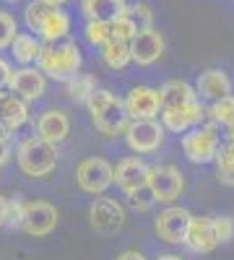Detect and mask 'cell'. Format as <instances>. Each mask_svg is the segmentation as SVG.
I'll list each match as a JSON object with an SVG mask.
<instances>
[{"mask_svg": "<svg viewBox=\"0 0 234 260\" xmlns=\"http://www.w3.org/2000/svg\"><path fill=\"white\" fill-rule=\"evenodd\" d=\"M91 122L99 133L104 136H125L127 125H130V117L125 112V102L112 94L110 89H96L91 94V99L86 102Z\"/></svg>", "mask_w": 234, "mask_h": 260, "instance_id": "1", "label": "cell"}, {"mask_svg": "<svg viewBox=\"0 0 234 260\" xmlns=\"http://www.w3.org/2000/svg\"><path fill=\"white\" fill-rule=\"evenodd\" d=\"M37 68L55 81H68L81 71V50L71 39L45 42L37 57Z\"/></svg>", "mask_w": 234, "mask_h": 260, "instance_id": "2", "label": "cell"}, {"mask_svg": "<svg viewBox=\"0 0 234 260\" xmlns=\"http://www.w3.org/2000/svg\"><path fill=\"white\" fill-rule=\"evenodd\" d=\"M24 18H26V26L34 34H39L45 42L68 39L71 18H68L65 11H60V6H50V3H45V0H34V3L26 6Z\"/></svg>", "mask_w": 234, "mask_h": 260, "instance_id": "3", "label": "cell"}, {"mask_svg": "<svg viewBox=\"0 0 234 260\" xmlns=\"http://www.w3.org/2000/svg\"><path fill=\"white\" fill-rule=\"evenodd\" d=\"M16 159H18V169L26 177H47L57 164V146L42 138H26L21 141Z\"/></svg>", "mask_w": 234, "mask_h": 260, "instance_id": "4", "label": "cell"}, {"mask_svg": "<svg viewBox=\"0 0 234 260\" xmlns=\"http://www.w3.org/2000/svg\"><path fill=\"white\" fill-rule=\"evenodd\" d=\"M182 154L193 164H208L219 154V125H195L190 127L182 138Z\"/></svg>", "mask_w": 234, "mask_h": 260, "instance_id": "5", "label": "cell"}, {"mask_svg": "<svg viewBox=\"0 0 234 260\" xmlns=\"http://www.w3.org/2000/svg\"><path fill=\"white\" fill-rule=\"evenodd\" d=\"M76 182L83 192H91L99 195L104 192L112 182H115V167L102 159V156H91V159H83L76 169Z\"/></svg>", "mask_w": 234, "mask_h": 260, "instance_id": "6", "label": "cell"}, {"mask_svg": "<svg viewBox=\"0 0 234 260\" xmlns=\"http://www.w3.org/2000/svg\"><path fill=\"white\" fill-rule=\"evenodd\" d=\"M190 221H193V213L182 206H169L164 208L156 221H154V232L159 234V240L166 245H185V237L190 229Z\"/></svg>", "mask_w": 234, "mask_h": 260, "instance_id": "7", "label": "cell"}, {"mask_svg": "<svg viewBox=\"0 0 234 260\" xmlns=\"http://www.w3.org/2000/svg\"><path fill=\"white\" fill-rule=\"evenodd\" d=\"M148 187H151L156 203H175L185 190V177L172 164L151 167L148 169Z\"/></svg>", "mask_w": 234, "mask_h": 260, "instance_id": "8", "label": "cell"}, {"mask_svg": "<svg viewBox=\"0 0 234 260\" xmlns=\"http://www.w3.org/2000/svg\"><path fill=\"white\" fill-rule=\"evenodd\" d=\"M125 141L136 154H151L164 143V125L156 120H130Z\"/></svg>", "mask_w": 234, "mask_h": 260, "instance_id": "9", "label": "cell"}, {"mask_svg": "<svg viewBox=\"0 0 234 260\" xmlns=\"http://www.w3.org/2000/svg\"><path fill=\"white\" fill-rule=\"evenodd\" d=\"M122 102L130 120H156V115H161V94L151 86H136Z\"/></svg>", "mask_w": 234, "mask_h": 260, "instance_id": "10", "label": "cell"}, {"mask_svg": "<svg viewBox=\"0 0 234 260\" xmlns=\"http://www.w3.org/2000/svg\"><path fill=\"white\" fill-rule=\"evenodd\" d=\"M8 89L11 94L21 96L24 102H37L45 96L47 91V76L42 73L39 68H31V65H24L11 73V81H8Z\"/></svg>", "mask_w": 234, "mask_h": 260, "instance_id": "11", "label": "cell"}, {"mask_svg": "<svg viewBox=\"0 0 234 260\" xmlns=\"http://www.w3.org/2000/svg\"><path fill=\"white\" fill-rule=\"evenodd\" d=\"M57 226V208L47 201H26V211H24V229L31 237H47L52 229Z\"/></svg>", "mask_w": 234, "mask_h": 260, "instance_id": "12", "label": "cell"}, {"mask_svg": "<svg viewBox=\"0 0 234 260\" xmlns=\"http://www.w3.org/2000/svg\"><path fill=\"white\" fill-rule=\"evenodd\" d=\"M89 221L99 234H115L125 224V208L112 198H96L89 208Z\"/></svg>", "mask_w": 234, "mask_h": 260, "instance_id": "13", "label": "cell"}, {"mask_svg": "<svg viewBox=\"0 0 234 260\" xmlns=\"http://www.w3.org/2000/svg\"><path fill=\"white\" fill-rule=\"evenodd\" d=\"M164 55V37L156 29L138 31L130 39V60L138 65H154Z\"/></svg>", "mask_w": 234, "mask_h": 260, "instance_id": "14", "label": "cell"}, {"mask_svg": "<svg viewBox=\"0 0 234 260\" xmlns=\"http://www.w3.org/2000/svg\"><path fill=\"white\" fill-rule=\"evenodd\" d=\"M185 245L193 252H211L219 247V237L214 226V216H193L185 237Z\"/></svg>", "mask_w": 234, "mask_h": 260, "instance_id": "15", "label": "cell"}, {"mask_svg": "<svg viewBox=\"0 0 234 260\" xmlns=\"http://www.w3.org/2000/svg\"><path fill=\"white\" fill-rule=\"evenodd\" d=\"M159 94H161V110H187V107L200 104L198 91L187 81H180V78L166 81L159 89Z\"/></svg>", "mask_w": 234, "mask_h": 260, "instance_id": "16", "label": "cell"}, {"mask_svg": "<svg viewBox=\"0 0 234 260\" xmlns=\"http://www.w3.org/2000/svg\"><path fill=\"white\" fill-rule=\"evenodd\" d=\"M71 133V120L62 110H47L42 112L37 120V138L47 141L52 146H57L60 141H65Z\"/></svg>", "mask_w": 234, "mask_h": 260, "instance_id": "17", "label": "cell"}, {"mask_svg": "<svg viewBox=\"0 0 234 260\" xmlns=\"http://www.w3.org/2000/svg\"><path fill=\"white\" fill-rule=\"evenodd\" d=\"M148 169H151V167H148L143 159H138V156H125V159L117 161V167H115V182H117L120 190L130 192V190H136V187H141V185L148 182Z\"/></svg>", "mask_w": 234, "mask_h": 260, "instance_id": "18", "label": "cell"}, {"mask_svg": "<svg viewBox=\"0 0 234 260\" xmlns=\"http://www.w3.org/2000/svg\"><path fill=\"white\" fill-rule=\"evenodd\" d=\"M29 122V102L16 94H0V125L6 133H16L21 125Z\"/></svg>", "mask_w": 234, "mask_h": 260, "instance_id": "19", "label": "cell"}, {"mask_svg": "<svg viewBox=\"0 0 234 260\" xmlns=\"http://www.w3.org/2000/svg\"><path fill=\"white\" fill-rule=\"evenodd\" d=\"M195 91L198 96L208 99V102H219L221 96H229L231 94V81L224 71L219 68H208L198 76V83H195Z\"/></svg>", "mask_w": 234, "mask_h": 260, "instance_id": "20", "label": "cell"}, {"mask_svg": "<svg viewBox=\"0 0 234 260\" xmlns=\"http://www.w3.org/2000/svg\"><path fill=\"white\" fill-rule=\"evenodd\" d=\"M81 11L86 16V21H104L112 24L115 18L125 16L127 3L125 0H81Z\"/></svg>", "mask_w": 234, "mask_h": 260, "instance_id": "21", "label": "cell"}, {"mask_svg": "<svg viewBox=\"0 0 234 260\" xmlns=\"http://www.w3.org/2000/svg\"><path fill=\"white\" fill-rule=\"evenodd\" d=\"M203 120V104L187 107V110H161V125L164 130H172V133H187L190 127L200 125Z\"/></svg>", "mask_w": 234, "mask_h": 260, "instance_id": "22", "label": "cell"}, {"mask_svg": "<svg viewBox=\"0 0 234 260\" xmlns=\"http://www.w3.org/2000/svg\"><path fill=\"white\" fill-rule=\"evenodd\" d=\"M11 50H13V57L21 62V65H31L37 62L39 52H42V45L34 34H26V31H18L11 42Z\"/></svg>", "mask_w": 234, "mask_h": 260, "instance_id": "23", "label": "cell"}, {"mask_svg": "<svg viewBox=\"0 0 234 260\" xmlns=\"http://www.w3.org/2000/svg\"><path fill=\"white\" fill-rule=\"evenodd\" d=\"M96 89H99L96 78L89 76V73H76L73 78L65 81V94H68L73 102H83V104H86Z\"/></svg>", "mask_w": 234, "mask_h": 260, "instance_id": "24", "label": "cell"}, {"mask_svg": "<svg viewBox=\"0 0 234 260\" xmlns=\"http://www.w3.org/2000/svg\"><path fill=\"white\" fill-rule=\"evenodd\" d=\"M226 143L219 146V154H216V169H219V177L229 185H234V127H229L226 133Z\"/></svg>", "mask_w": 234, "mask_h": 260, "instance_id": "25", "label": "cell"}, {"mask_svg": "<svg viewBox=\"0 0 234 260\" xmlns=\"http://www.w3.org/2000/svg\"><path fill=\"white\" fill-rule=\"evenodd\" d=\"M102 57H104V62H107L112 71H122L125 65L130 62V42L110 39L107 45L102 47Z\"/></svg>", "mask_w": 234, "mask_h": 260, "instance_id": "26", "label": "cell"}, {"mask_svg": "<svg viewBox=\"0 0 234 260\" xmlns=\"http://www.w3.org/2000/svg\"><path fill=\"white\" fill-rule=\"evenodd\" d=\"M211 120L216 125H224V127H234V96H221L219 102H211V110H208Z\"/></svg>", "mask_w": 234, "mask_h": 260, "instance_id": "27", "label": "cell"}, {"mask_svg": "<svg viewBox=\"0 0 234 260\" xmlns=\"http://www.w3.org/2000/svg\"><path fill=\"white\" fill-rule=\"evenodd\" d=\"M125 16L130 18V24L136 26V31H146V29H154V13L146 3H136V6H127Z\"/></svg>", "mask_w": 234, "mask_h": 260, "instance_id": "28", "label": "cell"}, {"mask_svg": "<svg viewBox=\"0 0 234 260\" xmlns=\"http://www.w3.org/2000/svg\"><path fill=\"white\" fill-rule=\"evenodd\" d=\"M127 203H130L136 211H148V208H151V206L156 203V198H154L151 187H148V182L127 192Z\"/></svg>", "mask_w": 234, "mask_h": 260, "instance_id": "29", "label": "cell"}, {"mask_svg": "<svg viewBox=\"0 0 234 260\" xmlns=\"http://www.w3.org/2000/svg\"><path fill=\"white\" fill-rule=\"evenodd\" d=\"M136 34H138V31H136V26L130 24V18H127V16H120V18H115L112 24H110V39L130 42Z\"/></svg>", "mask_w": 234, "mask_h": 260, "instance_id": "30", "label": "cell"}, {"mask_svg": "<svg viewBox=\"0 0 234 260\" xmlns=\"http://www.w3.org/2000/svg\"><path fill=\"white\" fill-rule=\"evenodd\" d=\"M86 39L96 47H104L110 42V24H104V21H89L86 24Z\"/></svg>", "mask_w": 234, "mask_h": 260, "instance_id": "31", "label": "cell"}, {"mask_svg": "<svg viewBox=\"0 0 234 260\" xmlns=\"http://www.w3.org/2000/svg\"><path fill=\"white\" fill-rule=\"evenodd\" d=\"M16 34H18L16 18H13L11 13H6V11H0V50L11 47V42H13Z\"/></svg>", "mask_w": 234, "mask_h": 260, "instance_id": "32", "label": "cell"}, {"mask_svg": "<svg viewBox=\"0 0 234 260\" xmlns=\"http://www.w3.org/2000/svg\"><path fill=\"white\" fill-rule=\"evenodd\" d=\"M214 226H216L219 245H226L234 240V216H214Z\"/></svg>", "mask_w": 234, "mask_h": 260, "instance_id": "33", "label": "cell"}, {"mask_svg": "<svg viewBox=\"0 0 234 260\" xmlns=\"http://www.w3.org/2000/svg\"><path fill=\"white\" fill-rule=\"evenodd\" d=\"M24 211H26V201H21V198L8 201V226L24 224Z\"/></svg>", "mask_w": 234, "mask_h": 260, "instance_id": "34", "label": "cell"}, {"mask_svg": "<svg viewBox=\"0 0 234 260\" xmlns=\"http://www.w3.org/2000/svg\"><path fill=\"white\" fill-rule=\"evenodd\" d=\"M11 65L3 60V57H0V89H3V86H8V81H11Z\"/></svg>", "mask_w": 234, "mask_h": 260, "instance_id": "35", "label": "cell"}, {"mask_svg": "<svg viewBox=\"0 0 234 260\" xmlns=\"http://www.w3.org/2000/svg\"><path fill=\"white\" fill-rule=\"evenodd\" d=\"M11 161V141H0V167H6Z\"/></svg>", "mask_w": 234, "mask_h": 260, "instance_id": "36", "label": "cell"}, {"mask_svg": "<svg viewBox=\"0 0 234 260\" xmlns=\"http://www.w3.org/2000/svg\"><path fill=\"white\" fill-rule=\"evenodd\" d=\"M3 224H8V198L0 195V226Z\"/></svg>", "mask_w": 234, "mask_h": 260, "instance_id": "37", "label": "cell"}, {"mask_svg": "<svg viewBox=\"0 0 234 260\" xmlns=\"http://www.w3.org/2000/svg\"><path fill=\"white\" fill-rule=\"evenodd\" d=\"M117 260H146L138 250H125V252H120L117 255Z\"/></svg>", "mask_w": 234, "mask_h": 260, "instance_id": "38", "label": "cell"}, {"mask_svg": "<svg viewBox=\"0 0 234 260\" xmlns=\"http://www.w3.org/2000/svg\"><path fill=\"white\" fill-rule=\"evenodd\" d=\"M159 260H182L180 255H159Z\"/></svg>", "mask_w": 234, "mask_h": 260, "instance_id": "39", "label": "cell"}, {"mask_svg": "<svg viewBox=\"0 0 234 260\" xmlns=\"http://www.w3.org/2000/svg\"><path fill=\"white\" fill-rule=\"evenodd\" d=\"M45 3H50V6H62V3H68V0H45Z\"/></svg>", "mask_w": 234, "mask_h": 260, "instance_id": "40", "label": "cell"}, {"mask_svg": "<svg viewBox=\"0 0 234 260\" xmlns=\"http://www.w3.org/2000/svg\"><path fill=\"white\" fill-rule=\"evenodd\" d=\"M6 138H8V133H6V127L0 125V141H6Z\"/></svg>", "mask_w": 234, "mask_h": 260, "instance_id": "41", "label": "cell"}, {"mask_svg": "<svg viewBox=\"0 0 234 260\" xmlns=\"http://www.w3.org/2000/svg\"><path fill=\"white\" fill-rule=\"evenodd\" d=\"M6 3H16V0H6Z\"/></svg>", "mask_w": 234, "mask_h": 260, "instance_id": "42", "label": "cell"}]
</instances>
